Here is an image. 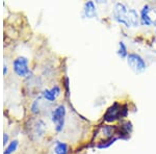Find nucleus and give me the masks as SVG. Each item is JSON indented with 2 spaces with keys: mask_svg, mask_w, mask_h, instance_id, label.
<instances>
[{
  "mask_svg": "<svg viewBox=\"0 0 156 154\" xmlns=\"http://www.w3.org/2000/svg\"><path fill=\"white\" fill-rule=\"evenodd\" d=\"M127 63L129 65V67L131 68L135 73H142L144 72L147 68L145 60L143 59V57L140 55L136 53H130L127 56Z\"/></svg>",
  "mask_w": 156,
  "mask_h": 154,
  "instance_id": "f257e3e1",
  "label": "nucleus"
},
{
  "mask_svg": "<svg viewBox=\"0 0 156 154\" xmlns=\"http://www.w3.org/2000/svg\"><path fill=\"white\" fill-rule=\"evenodd\" d=\"M14 71L20 77H26L29 75V68H28V59L24 56L17 57L12 63Z\"/></svg>",
  "mask_w": 156,
  "mask_h": 154,
  "instance_id": "f03ea898",
  "label": "nucleus"
},
{
  "mask_svg": "<svg viewBox=\"0 0 156 154\" xmlns=\"http://www.w3.org/2000/svg\"><path fill=\"white\" fill-rule=\"evenodd\" d=\"M66 117V107L64 105H58L52 113V122L55 124V130L57 132L62 130Z\"/></svg>",
  "mask_w": 156,
  "mask_h": 154,
  "instance_id": "7ed1b4c3",
  "label": "nucleus"
},
{
  "mask_svg": "<svg viewBox=\"0 0 156 154\" xmlns=\"http://www.w3.org/2000/svg\"><path fill=\"white\" fill-rule=\"evenodd\" d=\"M114 18L119 23L124 24L127 27H129V23H128V9L125 4L123 3L115 4L114 9Z\"/></svg>",
  "mask_w": 156,
  "mask_h": 154,
  "instance_id": "20e7f679",
  "label": "nucleus"
},
{
  "mask_svg": "<svg viewBox=\"0 0 156 154\" xmlns=\"http://www.w3.org/2000/svg\"><path fill=\"white\" fill-rule=\"evenodd\" d=\"M123 109H121V106L118 103H115L112 107L108 108V110L106 112L104 116V120L107 121V122H114V121L120 119V117H122V112Z\"/></svg>",
  "mask_w": 156,
  "mask_h": 154,
  "instance_id": "39448f33",
  "label": "nucleus"
},
{
  "mask_svg": "<svg viewBox=\"0 0 156 154\" xmlns=\"http://www.w3.org/2000/svg\"><path fill=\"white\" fill-rule=\"evenodd\" d=\"M59 94H60V89L57 85H55V87H53L50 90H45L44 92H43L44 98L46 100L50 101V102H52V101H54L56 99L57 96H59Z\"/></svg>",
  "mask_w": 156,
  "mask_h": 154,
  "instance_id": "423d86ee",
  "label": "nucleus"
},
{
  "mask_svg": "<svg viewBox=\"0 0 156 154\" xmlns=\"http://www.w3.org/2000/svg\"><path fill=\"white\" fill-rule=\"evenodd\" d=\"M150 12H151V9L149 5H145L143 7L142 13H140V21H142L143 25H151L154 23V21H153L149 16Z\"/></svg>",
  "mask_w": 156,
  "mask_h": 154,
  "instance_id": "0eeeda50",
  "label": "nucleus"
},
{
  "mask_svg": "<svg viewBox=\"0 0 156 154\" xmlns=\"http://www.w3.org/2000/svg\"><path fill=\"white\" fill-rule=\"evenodd\" d=\"M84 15L87 18H95L97 15L96 13V7H95L94 2L89 1L84 4Z\"/></svg>",
  "mask_w": 156,
  "mask_h": 154,
  "instance_id": "6e6552de",
  "label": "nucleus"
},
{
  "mask_svg": "<svg viewBox=\"0 0 156 154\" xmlns=\"http://www.w3.org/2000/svg\"><path fill=\"white\" fill-rule=\"evenodd\" d=\"M128 23H129V26H137L138 15L134 9H129L128 11Z\"/></svg>",
  "mask_w": 156,
  "mask_h": 154,
  "instance_id": "1a4fd4ad",
  "label": "nucleus"
},
{
  "mask_svg": "<svg viewBox=\"0 0 156 154\" xmlns=\"http://www.w3.org/2000/svg\"><path fill=\"white\" fill-rule=\"evenodd\" d=\"M55 154H68V145L65 143H57L54 148Z\"/></svg>",
  "mask_w": 156,
  "mask_h": 154,
  "instance_id": "9d476101",
  "label": "nucleus"
},
{
  "mask_svg": "<svg viewBox=\"0 0 156 154\" xmlns=\"http://www.w3.org/2000/svg\"><path fill=\"white\" fill-rule=\"evenodd\" d=\"M18 144L19 143H18V141H17V140L12 141V142L9 143V145L6 147L5 151H4L3 154H12V152H15V151L17 150V147H18Z\"/></svg>",
  "mask_w": 156,
  "mask_h": 154,
  "instance_id": "9b49d317",
  "label": "nucleus"
},
{
  "mask_svg": "<svg viewBox=\"0 0 156 154\" xmlns=\"http://www.w3.org/2000/svg\"><path fill=\"white\" fill-rule=\"evenodd\" d=\"M118 54H119L121 57H126V56H128L127 48H126V46H125L124 42H120L119 43V50H118Z\"/></svg>",
  "mask_w": 156,
  "mask_h": 154,
  "instance_id": "f8f14e48",
  "label": "nucleus"
},
{
  "mask_svg": "<svg viewBox=\"0 0 156 154\" xmlns=\"http://www.w3.org/2000/svg\"><path fill=\"white\" fill-rule=\"evenodd\" d=\"M31 112L34 113H39V101H37V100L34 101V104L31 105Z\"/></svg>",
  "mask_w": 156,
  "mask_h": 154,
  "instance_id": "ddd939ff",
  "label": "nucleus"
},
{
  "mask_svg": "<svg viewBox=\"0 0 156 154\" xmlns=\"http://www.w3.org/2000/svg\"><path fill=\"white\" fill-rule=\"evenodd\" d=\"M7 142H9V135H7L6 133H4L3 134V145L5 146L7 144Z\"/></svg>",
  "mask_w": 156,
  "mask_h": 154,
  "instance_id": "4468645a",
  "label": "nucleus"
},
{
  "mask_svg": "<svg viewBox=\"0 0 156 154\" xmlns=\"http://www.w3.org/2000/svg\"><path fill=\"white\" fill-rule=\"evenodd\" d=\"M3 74H4V75H6V74H7V67H6V65H4V66H3Z\"/></svg>",
  "mask_w": 156,
  "mask_h": 154,
  "instance_id": "2eb2a0df",
  "label": "nucleus"
}]
</instances>
